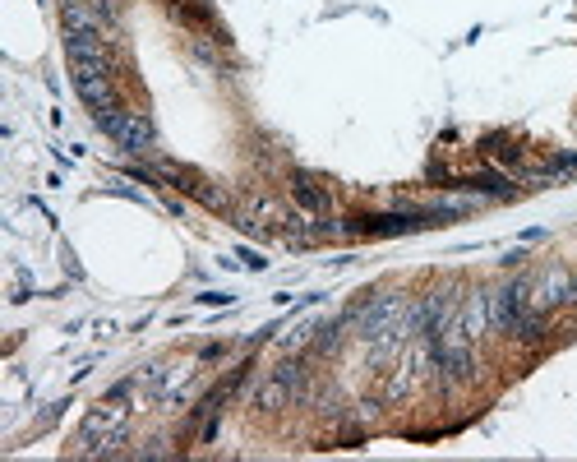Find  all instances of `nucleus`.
Here are the masks:
<instances>
[{"mask_svg":"<svg viewBox=\"0 0 577 462\" xmlns=\"http://www.w3.org/2000/svg\"><path fill=\"white\" fill-rule=\"evenodd\" d=\"M97 130L111 134V139H116L125 153H134V158H153L157 153V130H153V121H148V111L107 107V111H97Z\"/></svg>","mask_w":577,"mask_h":462,"instance_id":"obj_1","label":"nucleus"},{"mask_svg":"<svg viewBox=\"0 0 577 462\" xmlns=\"http://www.w3.org/2000/svg\"><path fill=\"white\" fill-rule=\"evenodd\" d=\"M434 227L430 208H402V213H365V218L342 222V231H356V236H407V231Z\"/></svg>","mask_w":577,"mask_h":462,"instance_id":"obj_2","label":"nucleus"},{"mask_svg":"<svg viewBox=\"0 0 577 462\" xmlns=\"http://www.w3.org/2000/svg\"><path fill=\"white\" fill-rule=\"evenodd\" d=\"M74 93H79L84 107H93V111L116 107V74H111V61L74 65Z\"/></svg>","mask_w":577,"mask_h":462,"instance_id":"obj_3","label":"nucleus"},{"mask_svg":"<svg viewBox=\"0 0 577 462\" xmlns=\"http://www.w3.org/2000/svg\"><path fill=\"white\" fill-rule=\"evenodd\" d=\"M121 398H102L93 407V412L84 416V426H79V435H74V444H79V453L88 458V449H93L97 439H107L111 430H121L125 426V407H116Z\"/></svg>","mask_w":577,"mask_h":462,"instance_id":"obj_4","label":"nucleus"},{"mask_svg":"<svg viewBox=\"0 0 577 462\" xmlns=\"http://www.w3.org/2000/svg\"><path fill=\"white\" fill-rule=\"evenodd\" d=\"M65 56H70V65H97V61H107V42H102V28H65Z\"/></svg>","mask_w":577,"mask_h":462,"instance_id":"obj_5","label":"nucleus"},{"mask_svg":"<svg viewBox=\"0 0 577 462\" xmlns=\"http://www.w3.org/2000/svg\"><path fill=\"white\" fill-rule=\"evenodd\" d=\"M453 190H471V195H485V199H513V181L504 171H471L462 181H453Z\"/></svg>","mask_w":577,"mask_h":462,"instance_id":"obj_6","label":"nucleus"},{"mask_svg":"<svg viewBox=\"0 0 577 462\" xmlns=\"http://www.w3.org/2000/svg\"><path fill=\"white\" fill-rule=\"evenodd\" d=\"M481 153L485 158H494V162H504V167H522L527 162V153H522V144H517L513 134H504V130H494V134H485L481 139Z\"/></svg>","mask_w":577,"mask_h":462,"instance_id":"obj_7","label":"nucleus"},{"mask_svg":"<svg viewBox=\"0 0 577 462\" xmlns=\"http://www.w3.org/2000/svg\"><path fill=\"white\" fill-rule=\"evenodd\" d=\"M287 402H296V389H291V384L277 375V370L264 379V384H259V389H254V407H259V412H282Z\"/></svg>","mask_w":577,"mask_h":462,"instance_id":"obj_8","label":"nucleus"},{"mask_svg":"<svg viewBox=\"0 0 577 462\" xmlns=\"http://www.w3.org/2000/svg\"><path fill=\"white\" fill-rule=\"evenodd\" d=\"M508 333H513L517 342H531V347H536V342H545V333H550V319H545V310L527 305V310H522V315L508 324Z\"/></svg>","mask_w":577,"mask_h":462,"instance_id":"obj_9","label":"nucleus"},{"mask_svg":"<svg viewBox=\"0 0 577 462\" xmlns=\"http://www.w3.org/2000/svg\"><path fill=\"white\" fill-rule=\"evenodd\" d=\"M291 195H296V204H301L305 213H314V218H319V213H328V195L310 181V176H291Z\"/></svg>","mask_w":577,"mask_h":462,"instance_id":"obj_10","label":"nucleus"},{"mask_svg":"<svg viewBox=\"0 0 577 462\" xmlns=\"http://www.w3.org/2000/svg\"><path fill=\"white\" fill-rule=\"evenodd\" d=\"M236 259H241L245 268H254V273H264V268H268V259L259 255V250H250V245H236Z\"/></svg>","mask_w":577,"mask_h":462,"instance_id":"obj_11","label":"nucleus"},{"mask_svg":"<svg viewBox=\"0 0 577 462\" xmlns=\"http://www.w3.org/2000/svg\"><path fill=\"white\" fill-rule=\"evenodd\" d=\"M194 199H199V204H208V208H227V195H222V190H217V185H199V195H194Z\"/></svg>","mask_w":577,"mask_h":462,"instance_id":"obj_12","label":"nucleus"},{"mask_svg":"<svg viewBox=\"0 0 577 462\" xmlns=\"http://www.w3.org/2000/svg\"><path fill=\"white\" fill-rule=\"evenodd\" d=\"M554 167H559V171H564V176H568V181H573V176H577V153H554Z\"/></svg>","mask_w":577,"mask_h":462,"instance_id":"obj_13","label":"nucleus"},{"mask_svg":"<svg viewBox=\"0 0 577 462\" xmlns=\"http://www.w3.org/2000/svg\"><path fill=\"white\" fill-rule=\"evenodd\" d=\"M194 301H199V305H236V296H231V292H199Z\"/></svg>","mask_w":577,"mask_h":462,"instance_id":"obj_14","label":"nucleus"}]
</instances>
